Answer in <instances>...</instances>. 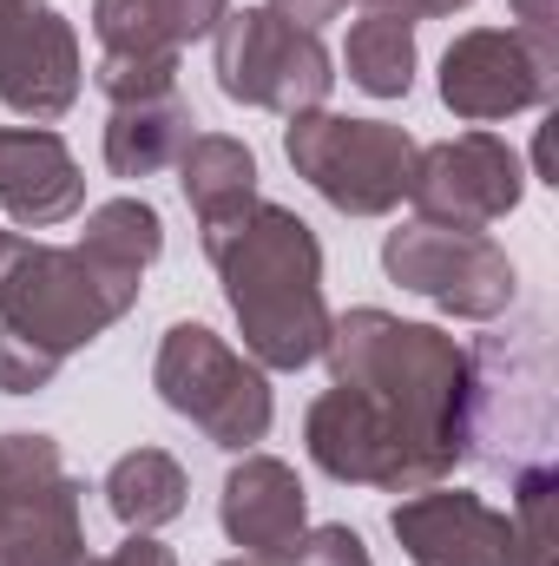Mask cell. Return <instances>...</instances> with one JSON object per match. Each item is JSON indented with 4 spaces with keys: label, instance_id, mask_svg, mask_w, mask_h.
Segmentation results:
<instances>
[{
    "label": "cell",
    "instance_id": "6da1fadb",
    "mask_svg": "<svg viewBox=\"0 0 559 566\" xmlns=\"http://www.w3.org/2000/svg\"><path fill=\"white\" fill-rule=\"evenodd\" d=\"M323 363L342 389L369 396L389 422L415 441V454L447 481L467 461V396H474V356L434 329L402 323L389 310H342L329 316Z\"/></svg>",
    "mask_w": 559,
    "mask_h": 566
},
{
    "label": "cell",
    "instance_id": "7a4b0ae2",
    "mask_svg": "<svg viewBox=\"0 0 559 566\" xmlns=\"http://www.w3.org/2000/svg\"><path fill=\"white\" fill-rule=\"evenodd\" d=\"M204 258L224 283V303L244 329V356L257 369H309L329 343V303H323V244L316 231L271 198H251L244 211L198 224Z\"/></svg>",
    "mask_w": 559,
    "mask_h": 566
},
{
    "label": "cell",
    "instance_id": "3957f363",
    "mask_svg": "<svg viewBox=\"0 0 559 566\" xmlns=\"http://www.w3.org/2000/svg\"><path fill=\"white\" fill-rule=\"evenodd\" d=\"M139 290L145 271L106 264L86 244L13 238V251L0 264V329H13V336H27L66 363L73 349L99 343L119 316H133Z\"/></svg>",
    "mask_w": 559,
    "mask_h": 566
},
{
    "label": "cell",
    "instance_id": "277c9868",
    "mask_svg": "<svg viewBox=\"0 0 559 566\" xmlns=\"http://www.w3.org/2000/svg\"><path fill=\"white\" fill-rule=\"evenodd\" d=\"M151 389L165 396L171 416H184L211 448H231V454H251L277 422L271 376L204 323H171L165 329L158 363H151Z\"/></svg>",
    "mask_w": 559,
    "mask_h": 566
},
{
    "label": "cell",
    "instance_id": "5b68a950",
    "mask_svg": "<svg viewBox=\"0 0 559 566\" xmlns=\"http://www.w3.org/2000/svg\"><path fill=\"white\" fill-rule=\"evenodd\" d=\"M283 158L342 218H389L409 198L415 139L389 119H349V113L316 106V113L283 119Z\"/></svg>",
    "mask_w": 559,
    "mask_h": 566
},
{
    "label": "cell",
    "instance_id": "8992f818",
    "mask_svg": "<svg viewBox=\"0 0 559 566\" xmlns=\"http://www.w3.org/2000/svg\"><path fill=\"white\" fill-rule=\"evenodd\" d=\"M211 53H218V93L238 106H257L277 119L329 106V86H336L329 46L277 20L271 7H231L211 33Z\"/></svg>",
    "mask_w": 559,
    "mask_h": 566
},
{
    "label": "cell",
    "instance_id": "52a82bcc",
    "mask_svg": "<svg viewBox=\"0 0 559 566\" xmlns=\"http://www.w3.org/2000/svg\"><path fill=\"white\" fill-rule=\"evenodd\" d=\"M382 271H389V283L415 290L421 303H434L441 316H461V323H494L520 296L514 258L487 231H447V224H421V218L382 238Z\"/></svg>",
    "mask_w": 559,
    "mask_h": 566
},
{
    "label": "cell",
    "instance_id": "ba28073f",
    "mask_svg": "<svg viewBox=\"0 0 559 566\" xmlns=\"http://www.w3.org/2000/svg\"><path fill=\"white\" fill-rule=\"evenodd\" d=\"M553 93H559V40H534L520 27H467L441 53V106L467 126L540 113Z\"/></svg>",
    "mask_w": 559,
    "mask_h": 566
},
{
    "label": "cell",
    "instance_id": "9c48e42d",
    "mask_svg": "<svg viewBox=\"0 0 559 566\" xmlns=\"http://www.w3.org/2000/svg\"><path fill=\"white\" fill-rule=\"evenodd\" d=\"M527 198V165L500 133H461L441 145H415V171H409V205L421 224H447V231H487L500 218H514Z\"/></svg>",
    "mask_w": 559,
    "mask_h": 566
},
{
    "label": "cell",
    "instance_id": "30bf717a",
    "mask_svg": "<svg viewBox=\"0 0 559 566\" xmlns=\"http://www.w3.org/2000/svg\"><path fill=\"white\" fill-rule=\"evenodd\" d=\"M303 448H309V461H316L329 481H342V488L421 494V488L441 481V474L415 454V441L389 422L369 396H356V389H342V382L309 402V416H303Z\"/></svg>",
    "mask_w": 559,
    "mask_h": 566
},
{
    "label": "cell",
    "instance_id": "8fae6325",
    "mask_svg": "<svg viewBox=\"0 0 559 566\" xmlns=\"http://www.w3.org/2000/svg\"><path fill=\"white\" fill-rule=\"evenodd\" d=\"M80 80H86V60H80V33L66 13L33 0L0 27V106L7 113L53 126L73 113Z\"/></svg>",
    "mask_w": 559,
    "mask_h": 566
},
{
    "label": "cell",
    "instance_id": "7c38bea8",
    "mask_svg": "<svg viewBox=\"0 0 559 566\" xmlns=\"http://www.w3.org/2000/svg\"><path fill=\"white\" fill-rule=\"evenodd\" d=\"M389 534L402 541L409 566H507V547H514V527L500 507L441 481L395 501Z\"/></svg>",
    "mask_w": 559,
    "mask_h": 566
},
{
    "label": "cell",
    "instance_id": "4fadbf2b",
    "mask_svg": "<svg viewBox=\"0 0 559 566\" xmlns=\"http://www.w3.org/2000/svg\"><path fill=\"white\" fill-rule=\"evenodd\" d=\"M218 521H224V541L244 547V560L289 566L296 541L309 534V494H303V481H296L289 461H277V454H244L224 474Z\"/></svg>",
    "mask_w": 559,
    "mask_h": 566
},
{
    "label": "cell",
    "instance_id": "5bb4252c",
    "mask_svg": "<svg viewBox=\"0 0 559 566\" xmlns=\"http://www.w3.org/2000/svg\"><path fill=\"white\" fill-rule=\"evenodd\" d=\"M86 178L53 126H0V211L27 231H53L80 218Z\"/></svg>",
    "mask_w": 559,
    "mask_h": 566
},
{
    "label": "cell",
    "instance_id": "9a60e30c",
    "mask_svg": "<svg viewBox=\"0 0 559 566\" xmlns=\"http://www.w3.org/2000/svg\"><path fill=\"white\" fill-rule=\"evenodd\" d=\"M86 481L60 474L0 521V566H86Z\"/></svg>",
    "mask_w": 559,
    "mask_h": 566
},
{
    "label": "cell",
    "instance_id": "2e32d148",
    "mask_svg": "<svg viewBox=\"0 0 559 566\" xmlns=\"http://www.w3.org/2000/svg\"><path fill=\"white\" fill-rule=\"evenodd\" d=\"M191 106L178 93L139 99V106H113L106 119V171L113 178H158L178 165V151L191 145Z\"/></svg>",
    "mask_w": 559,
    "mask_h": 566
},
{
    "label": "cell",
    "instance_id": "e0dca14e",
    "mask_svg": "<svg viewBox=\"0 0 559 566\" xmlns=\"http://www.w3.org/2000/svg\"><path fill=\"white\" fill-rule=\"evenodd\" d=\"M99 494H106V507H113V521L126 534H158V527H171L184 514L191 481H184V468L165 448H133V454H119L106 468Z\"/></svg>",
    "mask_w": 559,
    "mask_h": 566
},
{
    "label": "cell",
    "instance_id": "ac0fdd59",
    "mask_svg": "<svg viewBox=\"0 0 559 566\" xmlns=\"http://www.w3.org/2000/svg\"><path fill=\"white\" fill-rule=\"evenodd\" d=\"M178 185L198 224H218L257 198V151L231 133H191V145L178 151Z\"/></svg>",
    "mask_w": 559,
    "mask_h": 566
},
{
    "label": "cell",
    "instance_id": "d6986e66",
    "mask_svg": "<svg viewBox=\"0 0 559 566\" xmlns=\"http://www.w3.org/2000/svg\"><path fill=\"white\" fill-rule=\"evenodd\" d=\"M342 66H349V80H356L369 99H409V86H415V20L362 13V20L349 27Z\"/></svg>",
    "mask_w": 559,
    "mask_h": 566
},
{
    "label": "cell",
    "instance_id": "ffe728a7",
    "mask_svg": "<svg viewBox=\"0 0 559 566\" xmlns=\"http://www.w3.org/2000/svg\"><path fill=\"white\" fill-rule=\"evenodd\" d=\"M80 244H86L93 258H106V264L151 271L158 251H165V218H158V205H145V198H106V205L86 211Z\"/></svg>",
    "mask_w": 559,
    "mask_h": 566
},
{
    "label": "cell",
    "instance_id": "44dd1931",
    "mask_svg": "<svg viewBox=\"0 0 559 566\" xmlns=\"http://www.w3.org/2000/svg\"><path fill=\"white\" fill-rule=\"evenodd\" d=\"M553 501H559V468L553 461H534L514 474V547L507 566H553Z\"/></svg>",
    "mask_w": 559,
    "mask_h": 566
},
{
    "label": "cell",
    "instance_id": "7402d4cb",
    "mask_svg": "<svg viewBox=\"0 0 559 566\" xmlns=\"http://www.w3.org/2000/svg\"><path fill=\"white\" fill-rule=\"evenodd\" d=\"M66 474V461H60V441L53 434H0V521L27 501V494H40L46 481H60Z\"/></svg>",
    "mask_w": 559,
    "mask_h": 566
},
{
    "label": "cell",
    "instance_id": "603a6c76",
    "mask_svg": "<svg viewBox=\"0 0 559 566\" xmlns=\"http://www.w3.org/2000/svg\"><path fill=\"white\" fill-rule=\"evenodd\" d=\"M93 86H99L113 106L165 99V93H178V53H99Z\"/></svg>",
    "mask_w": 559,
    "mask_h": 566
},
{
    "label": "cell",
    "instance_id": "cb8c5ba5",
    "mask_svg": "<svg viewBox=\"0 0 559 566\" xmlns=\"http://www.w3.org/2000/svg\"><path fill=\"white\" fill-rule=\"evenodd\" d=\"M93 40H99V53H178V46H165L145 0H93Z\"/></svg>",
    "mask_w": 559,
    "mask_h": 566
},
{
    "label": "cell",
    "instance_id": "d4e9b609",
    "mask_svg": "<svg viewBox=\"0 0 559 566\" xmlns=\"http://www.w3.org/2000/svg\"><path fill=\"white\" fill-rule=\"evenodd\" d=\"M60 376V356H46L40 343L0 329V396H40Z\"/></svg>",
    "mask_w": 559,
    "mask_h": 566
},
{
    "label": "cell",
    "instance_id": "484cf974",
    "mask_svg": "<svg viewBox=\"0 0 559 566\" xmlns=\"http://www.w3.org/2000/svg\"><path fill=\"white\" fill-rule=\"evenodd\" d=\"M151 7V20H158V33H165V46H191V40H211L218 33V20L231 13V0H145Z\"/></svg>",
    "mask_w": 559,
    "mask_h": 566
},
{
    "label": "cell",
    "instance_id": "4316f807",
    "mask_svg": "<svg viewBox=\"0 0 559 566\" xmlns=\"http://www.w3.org/2000/svg\"><path fill=\"white\" fill-rule=\"evenodd\" d=\"M289 566H376V560H369V547H362V534H356V527L329 521V527H309V534L296 541Z\"/></svg>",
    "mask_w": 559,
    "mask_h": 566
},
{
    "label": "cell",
    "instance_id": "83f0119b",
    "mask_svg": "<svg viewBox=\"0 0 559 566\" xmlns=\"http://www.w3.org/2000/svg\"><path fill=\"white\" fill-rule=\"evenodd\" d=\"M86 566H178V554L158 534H126L113 554H99V560H86Z\"/></svg>",
    "mask_w": 559,
    "mask_h": 566
},
{
    "label": "cell",
    "instance_id": "f1b7e54d",
    "mask_svg": "<svg viewBox=\"0 0 559 566\" xmlns=\"http://www.w3.org/2000/svg\"><path fill=\"white\" fill-rule=\"evenodd\" d=\"M277 20H289V27H303V33H323L329 20H342L349 13V0H264Z\"/></svg>",
    "mask_w": 559,
    "mask_h": 566
},
{
    "label": "cell",
    "instance_id": "f546056e",
    "mask_svg": "<svg viewBox=\"0 0 559 566\" xmlns=\"http://www.w3.org/2000/svg\"><path fill=\"white\" fill-rule=\"evenodd\" d=\"M514 20L534 40H559V0H514Z\"/></svg>",
    "mask_w": 559,
    "mask_h": 566
},
{
    "label": "cell",
    "instance_id": "4dcf8cb0",
    "mask_svg": "<svg viewBox=\"0 0 559 566\" xmlns=\"http://www.w3.org/2000/svg\"><path fill=\"white\" fill-rule=\"evenodd\" d=\"M369 13H395V20H421L415 13V0H362Z\"/></svg>",
    "mask_w": 559,
    "mask_h": 566
},
{
    "label": "cell",
    "instance_id": "1f68e13d",
    "mask_svg": "<svg viewBox=\"0 0 559 566\" xmlns=\"http://www.w3.org/2000/svg\"><path fill=\"white\" fill-rule=\"evenodd\" d=\"M461 7H474V0H415L421 20H441V13H461Z\"/></svg>",
    "mask_w": 559,
    "mask_h": 566
},
{
    "label": "cell",
    "instance_id": "d6a6232c",
    "mask_svg": "<svg viewBox=\"0 0 559 566\" xmlns=\"http://www.w3.org/2000/svg\"><path fill=\"white\" fill-rule=\"evenodd\" d=\"M20 7H33V0H0V27H7V20H13Z\"/></svg>",
    "mask_w": 559,
    "mask_h": 566
},
{
    "label": "cell",
    "instance_id": "836d02e7",
    "mask_svg": "<svg viewBox=\"0 0 559 566\" xmlns=\"http://www.w3.org/2000/svg\"><path fill=\"white\" fill-rule=\"evenodd\" d=\"M7 251H13V231H0V264H7Z\"/></svg>",
    "mask_w": 559,
    "mask_h": 566
},
{
    "label": "cell",
    "instance_id": "e575fe53",
    "mask_svg": "<svg viewBox=\"0 0 559 566\" xmlns=\"http://www.w3.org/2000/svg\"><path fill=\"white\" fill-rule=\"evenodd\" d=\"M224 566H257V560H224Z\"/></svg>",
    "mask_w": 559,
    "mask_h": 566
}]
</instances>
